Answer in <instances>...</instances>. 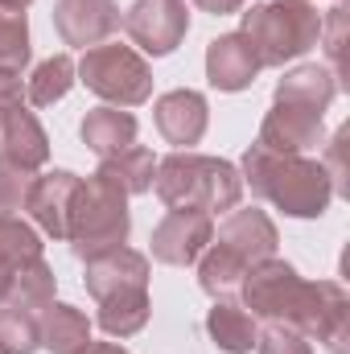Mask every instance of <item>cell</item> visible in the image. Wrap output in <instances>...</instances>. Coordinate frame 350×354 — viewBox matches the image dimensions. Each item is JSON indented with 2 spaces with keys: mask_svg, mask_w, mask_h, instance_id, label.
I'll list each match as a JSON object with an SVG mask.
<instances>
[{
  "mask_svg": "<svg viewBox=\"0 0 350 354\" xmlns=\"http://www.w3.org/2000/svg\"><path fill=\"white\" fill-rule=\"evenodd\" d=\"M243 185H252V194L272 202L276 210H284L288 218H322L334 202V185L330 174L317 157L305 153H272L260 140L248 145L243 153Z\"/></svg>",
  "mask_w": 350,
  "mask_h": 354,
  "instance_id": "6da1fadb",
  "label": "cell"
},
{
  "mask_svg": "<svg viewBox=\"0 0 350 354\" xmlns=\"http://www.w3.org/2000/svg\"><path fill=\"white\" fill-rule=\"evenodd\" d=\"M153 189H157V198L169 210H202V214L214 218L219 210H235L239 206L243 177L223 157H202V153L177 149V153L157 161Z\"/></svg>",
  "mask_w": 350,
  "mask_h": 354,
  "instance_id": "7a4b0ae2",
  "label": "cell"
},
{
  "mask_svg": "<svg viewBox=\"0 0 350 354\" xmlns=\"http://www.w3.org/2000/svg\"><path fill=\"white\" fill-rule=\"evenodd\" d=\"M239 33L248 37L260 71L284 66L322 41V12L305 0H264L243 12Z\"/></svg>",
  "mask_w": 350,
  "mask_h": 354,
  "instance_id": "3957f363",
  "label": "cell"
},
{
  "mask_svg": "<svg viewBox=\"0 0 350 354\" xmlns=\"http://www.w3.org/2000/svg\"><path fill=\"white\" fill-rule=\"evenodd\" d=\"M128 231H132L128 194L120 185H111L107 177L91 174L79 185L75 206H71V231H66L71 252L79 260L107 256V252H116V248L128 243Z\"/></svg>",
  "mask_w": 350,
  "mask_h": 354,
  "instance_id": "277c9868",
  "label": "cell"
},
{
  "mask_svg": "<svg viewBox=\"0 0 350 354\" xmlns=\"http://www.w3.org/2000/svg\"><path fill=\"white\" fill-rule=\"evenodd\" d=\"M79 83L111 107H140L153 99V71L132 46H91L75 66Z\"/></svg>",
  "mask_w": 350,
  "mask_h": 354,
  "instance_id": "5b68a950",
  "label": "cell"
},
{
  "mask_svg": "<svg viewBox=\"0 0 350 354\" xmlns=\"http://www.w3.org/2000/svg\"><path fill=\"white\" fill-rule=\"evenodd\" d=\"M239 292H243V309L252 317L280 322V326H297V317L305 309V297H309V280H301L293 264L268 256V260L248 268Z\"/></svg>",
  "mask_w": 350,
  "mask_h": 354,
  "instance_id": "8992f818",
  "label": "cell"
},
{
  "mask_svg": "<svg viewBox=\"0 0 350 354\" xmlns=\"http://www.w3.org/2000/svg\"><path fill=\"white\" fill-rule=\"evenodd\" d=\"M309 342H322L330 354H350V297L338 280H317L309 284L305 309L293 326Z\"/></svg>",
  "mask_w": 350,
  "mask_h": 354,
  "instance_id": "52a82bcc",
  "label": "cell"
},
{
  "mask_svg": "<svg viewBox=\"0 0 350 354\" xmlns=\"http://www.w3.org/2000/svg\"><path fill=\"white\" fill-rule=\"evenodd\" d=\"M124 29L145 54L165 58L190 33V8L185 0H132V8L124 12Z\"/></svg>",
  "mask_w": 350,
  "mask_h": 354,
  "instance_id": "ba28073f",
  "label": "cell"
},
{
  "mask_svg": "<svg viewBox=\"0 0 350 354\" xmlns=\"http://www.w3.org/2000/svg\"><path fill=\"white\" fill-rule=\"evenodd\" d=\"M214 239V218L202 210H169L153 227V260L169 268H190Z\"/></svg>",
  "mask_w": 350,
  "mask_h": 354,
  "instance_id": "9c48e42d",
  "label": "cell"
},
{
  "mask_svg": "<svg viewBox=\"0 0 350 354\" xmlns=\"http://www.w3.org/2000/svg\"><path fill=\"white\" fill-rule=\"evenodd\" d=\"M120 25H124V12L116 0H58L54 4V29L75 50L103 46L111 33H120Z\"/></svg>",
  "mask_w": 350,
  "mask_h": 354,
  "instance_id": "30bf717a",
  "label": "cell"
},
{
  "mask_svg": "<svg viewBox=\"0 0 350 354\" xmlns=\"http://www.w3.org/2000/svg\"><path fill=\"white\" fill-rule=\"evenodd\" d=\"M256 140H260L264 149H272V153H309V149H317V145L326 140L322 111L301 107V103H280V99H272V111L264 115Z\"/></svg>",
  "mask_w": 350,
  "mask_h": 354,
  "instance_id": "8fae6325",
  "label": "cell"
},
{
  "mask_svg": "<svg viewBox=\"0 0 350 354\" xmlns=\"http://www.w3.org/2000/svg\"><path fill=\"white\" fill-rule=\"evenodd\" d=\"M79 185H83V177L71 174V169H50V174L33 177L25 210L37 223V231H46L50 239H66V231H71V206H75Z\"/></svg>",
  "mask_w": 350,
  "mask_h": 354,
  "instance_id": "7c38bea8",
  "label": "cell"
},
{
  "mask_svg": "<svg viewBox=\"0 0 350 354\" xmlns=\"http://www.w3.org/2000/svg\"><path fill=\"white\" fill-rule=\"evenodd\" d=\"M83 284H87V292L95 301L149 292V256L136 252V248H116L107 256H95V260H87Z\"/></svg>",
  "mask_w": 350,
  "mask_h": 354,
  "instance_id": "4fadbf2b",
  "label": "cell"
},
{
  "mask_svg": "<svg viewBox=\"0 0 350 354\" xmlns=\"http://www.w3.org/2000/svg\"><path fill=\"white\" fill-rule=\"evenodd\" d=\"M153 124L157 132L177 145V149H190L206 136V124H210V107H206V95L190 87L165 91L157 103H153Z\"/></svg>",
  "mask_w": 350,
  "mask_h": 354,
  "instance_id": "5bb4252c",
  "label": "cell"
},
{
  "mask_svg": "<svg viewBox=\"0 0 350 354\" xmlns=\"http://www.w3.org/2000/svg\"><path fill=\"white\" fill-rule=\"evenodd\" d=\"M214 243H223L227 252H235L243 264L252 268V264H260V260H268V256H276L280 235H276V223H272L264 210L248 206V210H231V214L223 218Z\"/></svg>",
  "mask_w": 350,
  "mask_h": 354,
  "instance_id": "9a60e30c",
  "label": "cell"
},
{
  "mask_svg": "<svg viewBox=\"0 0 350 354\" xmlns=\"http://www.w3.org/2000/svg\"><path fill=\"white\" fill-rule=\"evenodd\" d=\"M260 75V62L243 33H223L206 46V79L214 91H248Z\"/></svg>",
  "mask_w": 350,
  "mask_h": 354,
  "instance_id": "2e32d148",
  "label": "cell"
},
{
  "mask_svg": "<svg viewBox=\"0 0 350 354\" xmlns=\"http://www.w3.org/2000/svg\"><path fill=\"white\" fill-rule=\"evenodd\" d=\"M0 157L21 165V169H29V174H37L50 161V136H46V128H42V120L33 111L17 107L8 115L4 136H0Z\"/></svg>",
  "mask_w": 350,
  "mask_h": 354,
  "instance_id": "e0dca14e",
  "label": "cell"
},
{
  "mask_svg": "<svg viewBox=\"0 0 350 354\" xmlns=\"http://www.w3.org/2000/svg\"><path fill=\"white\" fill-rule=\"evenodd\" d=\"M206 334L219 351L227 354H252L256 351V338H260V317H252L239 301L223 297L210 305L206 313Z\"/></svg>",
  "mask_w": 350,
  "mask_h": 354,
  "instance_id": "ac0fdd59",
  "label": "cell"
},
{
  "mask_svg": "<svg viewBox=\"0 0 350 354\" xmlns=\"http://www.w3.org/2000/svg\"><path fill=\"white\" fill-rule=\"evenodd\" d=\"M79 136L91 153L103 161V157H116L124 149L136 145V115L132 111H120V107H95L83 115L79 124Z\"/></svg>",
  "mask_w": 350,
  "mask_h": 354,
  "instance_id": "d6986e66",
  "label": "cell"
},
{
  "mask_svg": "<svg viewBox=\"0 0 350 354\" xmlns=\"http://www.w3.org/2000/svg\"><path fill=\"white\" fill-rule=\"evenodd\" d=\"M338 75L330 66H317V62H305L297 71H288L280 83H276V99L280 103H301V107H313V111H326L334 99H338Z\"/></svg>",
  "mask_w": 350,
  "mask_h": 354,
  "instance_id": "ffe728a7",
  "label": "cell"
},
{
  "mask_svg": "<svg viewBox=\"0 0 350 354\" xmlns=\"http://www.w3.org/2000/svg\"><path fill=\"white\" fill-rule=\"evenodd\" d=\"M33 260H42V235L17 214H0V305H4L8 280Z\"/></svg>",
  "mask_w": 350,
  "mask_h": 354,
  "instance_id": "44dd1931",
  "label": "cell"
},
{
  "mask_svg": "<svg viewBox=\"0 0 350 354\" xmlns=\"http://www.w3.org/2000/svg\"><path fill=\"white\" fill-rule=\"evenodd\" d=\"M37 322H42V346L50 354H83L91 346V322L75 305H46Z\"/></svg>",
  "mask_w": 350,
  "mask_h": 354,
  "instance_id": "7402d4cb",
  "label": "cell"
},
{
  "mask_svg": "<svg viewBox=\"0 0 350 354\" xmlns=\"http://www.w3.org/2000/svg\"><path fill=\"white\" fill-rule=\"evenodd\" d=\"M95 174L107 177L111 185H120L128 198H136V194H149V189H153V177H157V157H153V149L132 145V149H124V153H116V157H103Z\"/></svg>",
  "mask_w": 350,
  "mask_h": 354,
  "instance_id": "603a6c76",
  "label": "cell"
},
{
  "mask_svg": "<svg viewBox=\"0 0 350 354\" xmlns=\"http://www.w3.org/2000/svg\"><path fill=\"white\" fill-rule=\"evenodd\" d=\"M243 276H248V264H243L235 252H227L223 243H214V239H210V248L198 256V284H202V292L214 297V301L235 297L239 284H243Z\"/></svg>",
  "mask_w": 350,
  "mask_h": 354,
  "instance_id": "cb8c5ba5",
  "label": "cell"
},
{
  "mask_svg": "<svg viewBox=\"0 0 350 354\" xmlns=\"http://www.w3.org/2000/svg\"><path fill=\"white\" fill-rule=\"evenodd\" d=\"M54 288H58L54 268L46 264V260H33V264H25L12 280H8L4 305L25 309V313H37V317H42V309H46V305H54Z\"/></svg>",
  "mask_w": 350,
  "mask_h": 354,
  "instance_id": "d4e9b609",
  "label": "cell"
},
{
  "mask_svg": "<svg viewBox=\"0 0 350 354\" xmlns=\"http://www.w3.org/2000/svg\"><path fill=\"white\" fill-rule=\"evenodd\" d=\"M75 83H79V75H75L71 54H54V58H46V62L33 66V75L25 83V99L33 107H54L58 99H66V91L75 87Z\"/></svg>",
  "mask_w": 350,
  "mask_h": 354,
  "instance_id": "484cf974",
  "label": "cell"
},
{
  "mask_svg": "<svg viewBox=\"0 0 350 354\" xmlns=\"http://www.w3.org/2000/svg\"><path fill=\"white\" fill-rule=\"evenodd\" d=\"M149 313H153L149 292H132V297H107V301H99L95 322L111 338H132V334H140L149 326Z\"/></svg>",
  "mask_w": 350,
  "mask_h": 354,
  "instance_id": "4316f807",
  "label": "cell"
},
{
  "mask_svg": "<svg viewBox=\"0 0 350 354\" xmlns=\"http://www.w3.org/2000/svg\"><path fill=\"white\" fill-rule=\"evenodd\" d=\"M29 17L25 8H8L0 4V71L4 75H21L29 66Z\"/></svg>",
  "mask_w": 350,
  "mask_h": 354,
  "instance_id": "83f0119b",
  "label": "cell"
},
{
  "mask_svg": "<svg viewBox=\"0 0 350 354\" xmlns=\"http://www.w3.org/2000/svg\"><path fill=\"white\" fill-rule=\"evenodd\" d=\"M42 351V322L37 313L0 305V354H33Z\"/></svg>",
  "mask_w": 350,
  "mask_h": 354,
  "instance_id": "f1b7e54d",
  "label": "cell"
},
{
  "mask_svg": "<svg viewBox=\"0 0 350 354\" xmlns=\"http://www.w3.org/2000/svg\"><path fill=\"white\" fill-rule=\"evenodd\" d=\"M326 46V58H330V71L338 75V87H342V54H347V4H334L330 17H322V41Z\"/></svg>",
  "mask_w": 350,
  "mask_h": 354,
  "instance_id": "f546056e",
  "label": "cell"
},
{
  "mask_svg": "<svg viewBox=\"0 0 350 354\" xmlns=\"http://www.w3.org/2000/svg\"><path fill=\"white\" fill-rule=\"evenodd\" d=\"M29 185H33V174L4 161L0 157V214H12V210H25V198H29Z\"/></svg>",
  "mask_w": 350,
  "mask_h": 354,
  "instance_id": "4dcf8cb0",
  "label": "cell"
},
{
  "mask_svg": "<svg viewBox=\"0 0 350 354\" xmlns=\"http://www.w3.org/2000/svg\"><path fill=\"white\" fill-rule=\"evenodd\" d=\"M256 354H313V346H309V338L297 334L293 326L272 322L268 330H260V338H256Z\"/></svg>",
  "mask_w": 350,
  "mask_h": 354,
  "instance_id": "1f68e13d",
  "label": "cell"
},
{
  "mask_svg": "<svg viewBox=\"0 0 350 354\" xmlns=\"http://www.w3.org/2000/svg\"><path fill=\"white\" fill-rule=\"evenodd\" d=\"M347 145H350V124H342L334 132V140L326 145V174H330V185L334 194H350V177H347Z\"/></svg>",
  "mask_w": 350,
  "mask_h": 354,
  "instance_id": "d6a6232c",
  "label": "cell"
},
{
  "mask_svg": "<svg viewBox=\"0 0 350 354\" xmlns=\"http://www.w3.org/2000/svg\"><path fill=\"white\" fill-rule=\"evenodd\" d=\"M17 107H25V83H21V75L0 71V136H4V124Z\"/></svg>",
  "mask_w": 350,
  "mask_h": 354,
  "instance_id": "836d02e7",
  "label": "cell"
},
{
  "mask_svg": "<svg viewBox=\"0 0 350 354\" xmlns=\"http://www.w3.org/2000/svg\"><path fill=\"white\" fill-rule=\"evenodd\" d=\"M202 12H210V17H227V12H239L243 8V0H194Z\"/></svg>",
  "mask_w": 350,
  "mask_h": 354,
  "instance_id": "e575fe53",
  "label": "cell"
},
{
  "mask_svg": "<svg viewBox=\"0 0 350 354\" xmlns=\"http://www.w3.org/2000/svg\"><path fill=\"white\" fill-rule=\"evenodd\" d=\"M83 354H128V351H124L120 342H91Z\"/></svg>",
  "mask_w": 350,
  "mask_h": 354,
  "instance_id": "d590c367",
  "label": "cell"
},
{
  "mask_svg": "<svg viewBox=\"0 0 350 354\" xmlns=\"http://www.w3.org/2000/svg\"><path fill=\"white\" fill-rule=\"evenodd\" d=\"M0 4H8V8H29L33 0H0Z\"/></svg>",
  "mask_w": 350,
  "mask_h": 354,
  "instance_id": "8d00e7d4",
  "label": "cell"
},
{
  "mask_svg": "<svg viewBox=\"0 0 350 354\" xmlns=\"http://www.w3.org/2000/svg\"><path fill=\"white\" fill-rule=\"evenodd\" d=\"M305 4H313V0H305Z\"/></svg>",
  "mask_w": 350,
  "mask_h": 354,
  "instance_id": "74e56055",
  "label": "cell"
}]
</instances>
